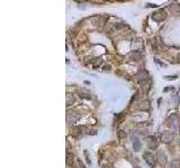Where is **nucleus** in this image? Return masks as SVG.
Returning a JSON list of instances; mask_svg holds the SVG:
<instances>
[{
	"label": "nucleus",
	"mask_w": 180,
	"mask_h": 168,
	"mask_svg": "<svg viewBox=\"0 0 180 168\" xmlns=\"http://www.w3.org/2000/svg\"><path fill=\"white\" fill-rule=\"evenodd\" d=\"M137 81H139V83H140L142 86H144L146 83L150 84L151 80H150V76H149L148 72L145 70H141L140 72H139V74H137Z\"/></svg>",
	"instance_id": "nucleus-1"
},
{
	"label": "nucleus",
	"mask_w": 180,
	"mask_h": 168,
	"mask_svg": "<svg viewBox=\"0 0 180 168\" xmlns=\"http://www.w3.org/2000/svg\"><path fill=\"white\" fill-rule=\"evenodd\" d=\"M160 139L163 144H170V142H172L173 139H175V135H173V132H171V131H163V132L161 133Z\"/></svg>",
	"instance_id": "nucleus-2"
},
{
	"label": "nucleus",
	"mask_w": 180,
	"mask_h": 168,
	"mask_svg": "<svg viewBox=\"0 0 180 168\" xmlns=\"http://www.w3.org/2000/svg\"><path fill=\"white\" fill-rule=\"evenodd\" d=\"M143 158L144 160L146 161L151 167H154L155 166V163H156V157L153 155L152 153H150V151H145L143 155Z\"/></svg>",
	"instance_id": "nucleus-3"
},
{
	"label": "nucleus",
	"mask_w": 180,
	"mask_h": 168,
	"mask_svg": "<svg viewBox=\"0 0 180 168\" xmlns=\"http://www.w3.org/2000/svg\"><path fill=\"white\" fill-rule=\"evenodd\" d=\"M146 144H148L149 149H151V150H154V149H156L158 147H159V141H158V139H156L154 136H150V137H148V139H146Z\"/></svg>",
	"instance_id": "nucleus-4"
},
{
	"label": "nucleus",
	"mask_w": 180,
	"mask_h": 168,
	"mask_svg": "<svg viewBox=\"0 0 180 168\" xmlns=\"http://www.w3.org/2000/svg\"><path fill=\"white\" fill-rule=\"evenodd\" d=\"M156 160L159 161V164L162 165V166H165L167 163H168V157L165 155L163 150H159L158 154H156Z\"/></svg>",
	"instance_id": "nucleus-5"
},
{
	"label": "nucleus",
	"mask_w": 180,
	"mask_h": 168,
	"mask_svg": "<svg viewBox=\"0 0 180 168\" xmlns=\"http://www.w3.org/2000/svg\"><path fill=\"white\" fill-rule=\"evenodd\" d=\"M79 118H80V114H78L76 111H69L68 112V116H67V121L68 123H76L78 120H79Z\"/></svg>",
	"instance_id": "nucleus-6"
},
{
	"label": "nucleus",
	"mask_w": 180,
	"mask_h": 168,
	"mask_svg": "<svg viewBox=\"0 0 180 168\" xmlns=\"http://www.w3.org/2000/svg\"><path fill=\"white\" fill-rule=\"evenodd\" d=\"M165 11L164 10H158L152 15V19L154 21H162V20L165 18Z\"/></svg>",
	"instance_id": "nucleus-7"
},
{
	"label": "nucleus",
	"mask_w": 180,
	"mask_h": 168,
	"mask_svg": "<svg viewBox=\"0 0 180 168\" xmlns=\"http://www.w3.org/2000/svg\"><path fill=\"white\" fill-rule=\"evenodd\" d=\"M133 149L135 151H140L141 150V141L137 137H133Z\"/></svg>",
	"instance_id": "nucleus-8"
},
{
	"label": "nucleus",
	"mask_w": 180,
	"mask_h": 168,
	"mask_svg": "<svg viewBox=\"0 0 180 168\" xmlns=\"http://www.w3.org/2000/svg\"><path fill=\"white\" fill-rule=\"evenodd\" d=\"M74 163H76V159H74V155L71 153L67 154V164L69 166H74Z\"/></svg>",
	"instance_id": "nucleus-9"
},
{
	"label": "nucleus",
	"mask_w": 180,
	"mask_h": 168,
	"mask_svg": "<svg viewBox=\"0 0 180 168\" xmlns=\"http://www.w3.org/2000/svg\"><path fill=\"white\" fill-rule=\"evenodd\" d=\"M76 101V97L72 93H68L67 94V106H71L72 103H74Z\"/></svg>",
	"instance_id": "nucleus-10"
},
{
	"label": "nucleus",
	"mask_w": 180,
	"mask_h": 168,
	"mask_svg": "<svg viewBox=\"0 0 180 168\" xmlns=\"http://www.w3.org/2000/svg\"><path fill=\"white\" fill-rule=\"evenodd\" d=\"M170 168H180V159H173L171 160L170 165H169Z\"/></svg>",
	"instance_id": "nucleus-11"
},
{
	"label": "nucleus",
	"mask_w": 180,
	"mask_h": 168,
	"mask_svg": "<svg viewBox=\"0 0 180 168\" xmlns=\"http://www.w3.org/2000/svg\"><path fill=\"white\" fill-rule=\"evenodd\" d=\"M74 167L76 168H86L84 167V165L81 163V160H76V163H74Z\"/></svg>",
	"instance_id": "nucleus-12"
},
{
	"label": "nucleus",
	"mask_w": 180,
	"mask_h": 168,
	"mask_svg": "<svg viewBox=\"0 0 180 168\" xmlns=\"http://www.w3.org/2000/svg\"><path fill=\"white\" fill-rule=\"evenodd\" d=\"M118 137H119V138L126 137V132H125V131H123V130H120L119 132H118Z\"/></svg>",
	"instance_id": "nucleus-13"
},
{
	"label": "nucleus",
	"mask_w": 180,
	"mask_h": 168,
	"mask_svg": "<svg viewBox=\"0 0 180 168\" xmlns=\"http://www.w3.org/2000/svg\"><path fill=\"white\" fill-rule=\"evenodd\" d=\"M79 93H80V95H82V98H86V99H91V97H90L89 94H86V93H83V92H82V93H81V92H79Z\"/></svg>",
	"instance_id": "nucleus-14"
},
{
	"label": "nucleus",
	"mask_w": 180,
	"mask_h": 168,
	"mask_svg": "<svg viewBox=\"0 0 180 168\" xmlns=\"http://www.w3.org/2000/svg\"><path fill=\"white\" fill-rule=\"evenodd\" d=\"M164 78H165V80H176L177 76L176 75H175V76H165Z\"/></svg>",
	"instance_id": "nucleus-15"
},
{
	"label": "nucleus",
	"mask_w": 180,
	"mask_h": 168,
	"mask_svg": "<svg viewBox=\"0 0 180 168\" xmlns=\"http://www.w3.org/2000/svg\"><path fill=\"white\" fill-rule=\"evenodd\" d=\"M105 70H106V71L110 70V65H106V66H105Z\"/></svg>",
	"instance_id": "nucleus-16"
},
{
	"label": "nucleus",
	"mask_w": 180,
	"mask_h": 168,
	"mask_svg": "<svg viewBox=\"0 0 180 168\" xmlns=\"http://www.w3.org/2000/svg\"><path fill=\"white\" fill-rule=\"evenodd\" d=\"M101 168H110V165H104V166H103V167H101Z\"/></svg>",
	"instance_id": "nucleus-17"
},
{
	"label": "nucleus",
	"mask_w": 180,
	"mask_h": 168,
	"mask_svg": "<svg viewBox=\"0 0 180 168\" xmlns=\"http://www.w3.org/2000/svg\"><path fill=\"white\" fill-rule=\"evenodd\" d=\"M178 59H179V62H180V54H178Z\"/></svg>",
	"instance_id": "nucleus-18"
},
{
	"label": "nucleus",
	"mask_w": 180,
	"mask_h": 168,
	"mask_svg": "<svg viewBox=\"0 0 180 168\" xmlns=\"http://www.w3.org/2000/svg\"><path fill=\"white\" fill-rule=\"evenodd\" d=\"M133 168H141V167H139V166H135V167H133Z\"/></svg>",
	"instance_id": "nucleus-19"
},
{
	"label": "nucleus",
	"mask_w": 180,
	"mask_h": 168,
	"mask_svg": "<svg viewBox=\"0 0 180 168\" xmlns=\"http://www.w3.org/2000/svg\"><path fill=\"white\" fill-rule=\"evenodd\" d=\"M179 148H180V141H179Z\"/></svg>",
	"instance_id": "nucleus-20"
}]
</instances>
